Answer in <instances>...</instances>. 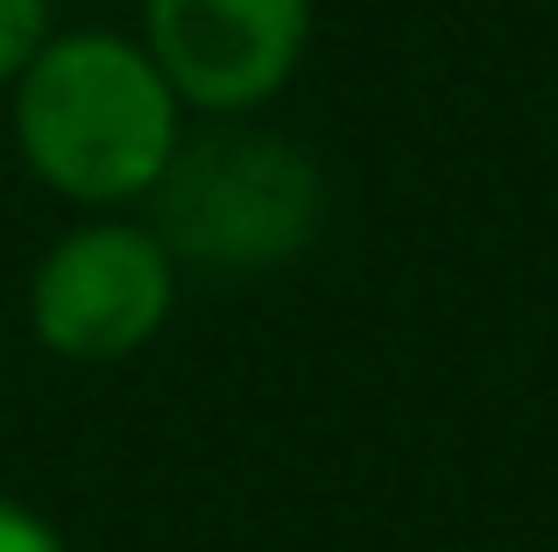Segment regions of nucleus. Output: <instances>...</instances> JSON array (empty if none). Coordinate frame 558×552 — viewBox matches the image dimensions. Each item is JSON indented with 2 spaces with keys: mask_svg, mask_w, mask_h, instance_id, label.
Instances as JSON below:
<instances>
[{
  "mask_svg": "<svg viewBox=\"0 0 558 552\" xmlns=\"http://www.w3.org/2000/svg\"><path fill=\"white\" fill-rule=\"evenodd\" d=\"M8 93L22 170L85 213L142 206L184 142V99L121 28H57Z\"/></svg>",
  "mask_w": 558,
  "mask_h": 552,
  "instance_id": "obj_1",
  "label": "nucleus"
},
{
  "mask_svg": "<svg viewBox=\"0 0 558 552\" xmlns=\"http://www.w3.org/2000/svg\"><path fill=\"white\" fill-rule=\"evenodd\" d=\"M57 36L50 22V0H0V85H14L28 64H36V50Z\"/></svg>",
  "mask_w": 558,
  "mask_h": 552,
  "instance_id": "obj_5",
  "label": "nucleus"
},
{
  "mask_svg": "<svg viewBox=\"0 0 558 552\" xmlns=\"http://www.w3.org/2000/svg\"><path fill=\"white\" fill-rule=\"evenodd\" d=\"M0 552H71L64 531L22 496H0Z\"/></svg>",
  "mask_w": 558,
  "mask_h": 552,
  "instance_id": "obj_6",
  "label": "nucleus"
},
{
  "mask_svg": "<svg viewBox=\"0 0 558 552\" xmlns=\"http://www.w3.org/2000/svg\"><path fill=\"white\" fill-rule=\"evenodd\" d=\"M318 0H142V50L205 121H247L290 93Z\"/></svg>",
  "mask_w": 558,
  "mask_h": 552,
  "instance_id": "obj_4",
  "label": "nucleus"
},
{
  "mask_svg": "<svg viewBox=\"0 0 558 552\" xmlns=\"http://www.w3.org/2000/svg\"><path fill=\"white\" fill-rule=\"evenodd\" d=\"M184 269L156 241L149 220L128 213H93L64 227L28 269V333L43 355L107 369L128 361L170 326Z\"/></svg>",
  "mask_w": 558,
  "mask_h": 552,
  "instance_id": "obj_3",
  "label": "nucleus"
},
{
  "mask_svg": "<svg viewBox=\"0 0 558 552\" xmlns=\"http://www.w3.org/2000/svg\"><path fill=\"white\" fill-rule=\"evenodd\" d=\"M149 206L156 241L178 269L198 276H276L318 249L326 235V170L304 142L247 121H205L178 142Z\"/></svg>",
  "mask_w": 558,
  "mask_h": 552,
  "instance_id": "obj_2",
  "label": "nucleus"
}]
</instances>
